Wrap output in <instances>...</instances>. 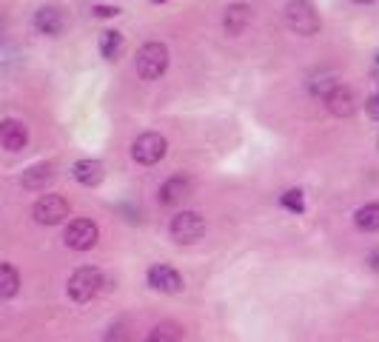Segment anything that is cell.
Here are the masks:
<instances>
[{"instance_id":"1","label":"cell","mask_w":379,"mask_h":342,"mask_svg":"<svg viewBox=\"0 0 379 342\" xmlns=\"http://www.w3.org/2000/svg\"><path fill=\"white\" fill-rule=\"evenodd\" d=\"M103 271L97 268V265H80V268H75V274L69 277V282H66V294H69V299L72 302H77V305H86V302H92L100 291H103Z\"/></svg>"},{"instance_id":"2","label":"cell","mask_w":379,"mask_h":342,"mask_svg":"<svg viewBox=\"0 0 379 342\" xmlns=\"http://www.w3.org/2000/svg\"><path fill=\"white\" fill-rule=\"evenodd\" d=\"M285 23L291 32L302 35V38H311L319 32V15L314 9L311 0H291V4L285 6Z\"/></svg>"},{"instance_id":"3","label":"cell","mask_w":379,"mask_h":342,"mask_svg":"<svg viewBox=\"0 0 379 342\" xmlns=\"http://www.w3.org/2000/svg\"><path fill=\"white\" fill-rule=\"evenodd\" d=\"M165 69H168V46L165 43L151 40V43L140 46V52H137V75L143 80H157Z\"/></svg>"},{"instance_id":"4","label":"cell","mask_w":379,"mask_h":342,"mask_svg":"<svg viewBox=\"0 0 379 342\" xmlns=\"http://www.w3.org/2000/svg\"><path fill=\"white\" fill-rule=\"evenodd\" d=\"M168 151V140L157 131H145L131 143V157L140 165H157Z\"/></svg>"},{"instance_id":"5","label":"cell","mask_w":379,"mask_h":342,"mask_svg":"<svg viewBox=\"0 0 379 342\" xmlns=\"http://www.w3.org/2000/svg\"><path fill=\"white\" fill-rule=\"evenodd\" d=\"M168 231L177 243H197L206 234V217L200 211H180L171 217Z\"/></svg>"},{"instance_id":"6","label":"cell","mask_w":379,"mask_h":342,"mask_svg":"<svg viewBox=\"0 0 379 342\" xmlns=\"http://www.w3.org/2000/svg\"><path fill=\"white\" fill-rule=\"evenodd\" d=\"M97 240H100V228H97V223H92V220H86V217L72 220V223L66 226V234H63V243H66L72 251H89V248L97 246Z\"/></svg>"},{"instance_id":"7","label":"cell","mask_w":379,"mask_h":342,"mask_svg":"<svg viewBox=\"0 0 379 342\" xmlns=\"http://www.w3.org/2000/svg\"><path fill=\"white\" fill-rule=\"evenodd\" d=\"M69 214H72V206H69V200L60 197V194H43V197L35 203V209H32V217H35L40 226H57V223H63Z\"/></svg>"},{"instance_id":"8","label":"cell","mask_w":379,"mask_h":342,"mask_svg":"<svg viewBox=\"0 0 379 342\" xmlns=\"http://www.w3.org/2000/svg\"><path fill=\"white\" fill-rule=\"evenodd\" d=\"M192 194H194V180L188 177V175H174V177H168V180L160 186L157 200H160V206L174 209V206H182Z\"/></svg>"},{"instance_id":"9","label":"cell","mask_w":379,"mask_h":342,"mask_svg":"<svg viewBox=\"0 0 379 342\" xmlns=\"http://www.w3.org/2000/svg\"><path fill=\"white\" fill-rule=\"evenodd\" d=\"M145 280H148V285H151L154 291H160V294H182V288H185L182 274H180L177 268L165 265V263H154V265L148 268Z\"/></svg>"},{"instance_id":"10","label":"cell","mask_w":379,"mask_h":342,"mask_svg":"<svg viewBox=\"0 0 379 342\" xmlns=\"http://www.w3.org/2000/svg\"><path fill=\"white\" fill-rule=\"evenodd\" d=\"M325 106H328V111H331L334 117H351V114L356 111V94H353L351 86L339 83V86L325 97Z\"/></svg>"},{"instance_id":"11","label":"cell","mask_w":379,"mask_h":342,"mask_svg":"<svg viewBox=\"0 0 379 342\" xmlns=\"http://www.w3.org/2000/svg\"><path fill=\"white\" fill-rule=\"evenodd\" d=\"M72 177L80 183V186H100L103 183V177H106V165L100 162V160H92V157H86V160H77L75 165H72Z\"/></svg>"},{"instance_id":"12","label":"cell","mask_w":379,"mask_h":342,"mask_svg":"<svg viewBox=\"0 0 379 342\" xmlns=\"http://www.w3.org/2000/svg\"><path fill=\"white\" fill-rule=\"evenodd\" d=\"M52 180H55V165L52 162H35L32 168L23 171L21 186L26 192H46V186H52Z\"/></svg>"},{"instance_id":"13","label":"cell","mask_w":379,"mask_h":342,"mask_svg":"<svg viewBox=\"0 0 379 342\" xmlns=\"http://www.w3.org/2000/svg\"><path fill=\"white\" fill-rule=\"evenodd\" d=\"M251 6L248 4H231V6H226V12H223V29H226V35H231V38H237V35H243L246 32V26L251 23Z\"/></svg>"},{"instance_id":"14","label":"cell","mask_w":379,"mask_h":342,"mask_svg":"<svg viewBox=\"0 0 379 342\" xmlns=\"http://www.w3.org/2000/svg\"><path fill=\"white\" fill-rule=\"evenodd\" d=\"M0 143L6 151H23L29 143V128L21 120H4L0 126Z\"/></svg>"},{"instance_id":"15","label":"cell","mask_w":379,"mask_h":342,"mask_svg":"<svg viewBox=\"0 0 379 342\" xmlns=\"http://www.w3.org/2000/svg\"><path fill=\"white\" fill-rule=\"evenodd\" d=\"M35 29H38L40 35H49V38L60 35V29H63V12L55 9V6L38 9V12H35Z\"/></svg>"},{"instance_id":"16","label":"cell","mask_w":379,"mask_h":342,"mask_svg":"<svg viewBox=\"0 0 379 342\" xmlns=\"http://www.w3.org/2000/svg\"><path fill=\"white\" fill-rule=\"evenodd\" d=\"M185 339V328L174 319H165L160 325H154L145 336V342H182Z\"/></svg>"},{"instance_id":"17","label":"cell","mask_w":379,"mask_h":342,"mask_svg":"<svg viewBox=\"0 0 379 342\" xmlns=\"http://www.w3.org/2000/svg\"><path fill=\"white\" fill-rule=\"evenodd\" d=\"M21 288V274L12 263H4L0 265V299H12Z\"/></svg>"},{"instance_id":"18","label":"cell","mask_w":379,"mask_h":342,"mask_svg":"<svg viewBox=\"0 0 379 342\" xmlns=\"http://www.w3.org/2000/svg\"><path fill=\"white\" fill-rule=\"evenodd\" d=\"M353 223H356V228H359V231H365V234L379 231V203H368V206L356 209Z\"/></svg>"},{"instance_id":"19","label":"cell","mask_w":379,"mask_h":342,"mask_svg":"<svg viewBox=\"0 0 379 342\" xmlns=\"http://www.w3.org/2000/svg\"><path fill=\"white\" fill-rule=\"evenodd\" d=\"M126 52V38L120 32H103L100 35V55L106 60H117Z\"/></svg>"},{"instance_id":"20","label":"cell","mask_w":379,"mask_h":342,"mask_svg":"<svg viewBox=\"0 0 379 342\" xmlns=\"http://www.w3.org/2000/svg\"><path fill=\"white\" fill-rule=\"evenodd\" d=\"M336 86H339V80H336L334 75H325V72H322V75H317V77L311 80V94L325 100V97H328V94H331Z\"/></svg>"},{"instance_id":"21","label":"cell","mask_w":379,"mask_h":342,"mask_svg":"<svg viewBox=\"0 0 379 342\" xmlns=\"http://www.w3.org/2000/svg\"><path fill=\"white\" fill-rule=\"evenodd\" d=\"M280 203H282V209H288V211H302L305 209V200H302V192L300 189H291V192H285L282 197H280Z\"/></svg>"},{"instance_id":"22","label":"cell","mask_w":379,"mask_h":342,"mask_svg":"<svg viewBox=\"0 0 379 342\" xmlns=\"http://www.w3.org/2000/svg\"><path fill=\"white\" fill-rule=\"evenodd\" d=\"M365 111H368V117H370V120H379V92H373V94L368 97Z\"/></svg>"},{"instance_id":"23","label":"cell","mask_w":379,"mask_h":342,"mask_svg":"<svg viewBox=\"0 0 379 342\" xmlns=\"http://www.w3.org/2000/svg\"><path fill=\"white\" fill-rule=\"evenodd\" d=\"M365 263H368V268H370L373 274H379V246L368 251V257H365Z\"/></svg>"},{"instance_id":"24","label":"cell","mask_w":379,"mask_h":342,"mask_svg":"<svg viewBox=\"0 0 379 342\" xmlns=\"http://www.w3.org/2000/svg\"><path fill=\"white\" fill-rule=\"evenodd\" d=\"M94 15L97 18H114V15H120V9H114V6H97Z\"/></svg>"},{"instance_id":"25","label":"cell","mask_w":379,"mask_h":342,"mask_svg":"<svg viewBox=\"0 0 379 342\" xmlns=\"http://www.w3.org/2000/svg\"><path fill=\"white\" fill-rule=\"evenodd\" d=\"M353 4H362L365 6V4H373V0H353Z\"/></svg>"},{"instance_id":"26","label":"cell","mask_w":379,"mask_h":342,"mask_svg":"<svg viewBox=\"0 0 379 342\" xmlns=\"http://www.w3.org/2000/svg\"><path fill=\"white\" fill-rule=\"evenodd\" d=\"M154 4H163V0H154Z\"/></svg>"}]
</instances>
